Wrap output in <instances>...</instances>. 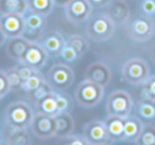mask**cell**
<instances>
[{
	"instance_id": "cell-21",
	"label": "cell",
	"mask_w": 155,
	"mask_h": 145,
	"mask_svg": "<svg viewBox=\"0 0 155 145\" xmlns=\"http://www.w3.org/2000/svg\"><path fill=\"white\" fill-rule=\"evenodd\" d=\"M56 121V131L55 137L56 138H64V137L70 136L72 134L74 130V121L70 113L62 112L55 115Z\"/></svg>"
},
{
	"instance_id": "cell-22",
	"label": "cell",
	"mask_w": 155,
	"mask_h": 145,
	"mask_svg": "<svg viewBox=\"0 0 155 145\" xmlns=\"http://www.w3.org/2000/svg\"><path fill=\"white\" fill-rule=\"evenodd\" d=\"M28 11L26 0H0V14H18L24 15Z\"/></svg>"
},
{
	"instance_id": "cell-16",
	"label": "cell",
	"mask_w": 155,
	"mask_h": 145,
	"mask_svg": "<svg viewBox=\"0 0 155 145\" xmlns=\"http://www.w3.org/2000/svg\"><path fill=\"white\" fill-rule=\"evenodd\" d=\"M65 43L66 40H65L63 34H61L58 31H49V32L45 33L41 40L39 41V44L44 47L48 55L53 56V57L58 56L63 47L65 46Z\"/></svg>"
},
{
	"instance_id": "cell-4",
	"label": "cell",
	"mask_w": 155,
	"mask_h": 145,
	"mask_svg": "<svg viewBox=\"0 0 155 145\" xmlns=\"http://www.w3.org/2000/svg\"><path fill=\"white\" fill-rule=\"evenodd\" d=\"M104 95V87L85 79L78 85L74 98L78 104L86 108H93L102 101Z\"/></svg>"
},
{
	"instance_id": "cell-39",
	"label": "cell",
	"mask_w": 155,
	"mask_h": 145,
	"mask_svg": "<svg viewBox=\"0 0 155 145\" xmlns=\"http://www.w3.org/2000/svg\"><path fill=\"white\" fill-rule=\"evenodd\" d=\"M53 1H54V5H58V7L65 8L69 2H70L71 0H53Z\"/></svg>"
},
{
	"instance_id": "cell-18",
	"label": "cell",
	"mask_w": 155,
	"mask_h": 145,
	"mask_svg": "<svg viewBox=\"0 0 155 145\" xmlns=\"http://www.w3.org/2000/svg\"><path fill=\"white\" fill-rule=\"evenodd\" d=\"M135 117L143 124L155 122V102L148 98H140L135 105Z\"/></svg>"
},
{
	"instance_id": "cell-29",
	"label": "cell",
	"mask_w": 155,
	"mask_h": 145,
	"mask_svg": "<svg viewBox=\"0 0 155 145\" xmlns=\"http://www.w3.org/2000/svg\"><path fill=\"white\" fill-rule=\"evenodd\" d=\"M52 91H54V90L52 89L51 86L46 82V83L41 84L39 87L32 90V91L27 92V98H28V100L30 101L33 105H35L37 102H39L41 98H45L47 94H49L50 92H52Z\"/></svg>"
},
{
	"instance_id": "cell-34",
	"label": "cell",
	"mask_w": 155,
	"mask_h": 145,
	"mask_svg": "<svg viewBox=\"0 0 155 145\" xmlns=\"http://www.w3.org/2000/svg\"><path fill=\"white\" fill-rule=\"evenodd\" d=\"M56 145H91L86 139L80 134H70V136L60 138Z\"/></svg>"
},
{
	"instance_id": "cell-40",
	"label": "cell",
	"mask_w": 155,
	"mask_h": 145,
	"mask_svg": "<svg viewBox=\"0 0 155 145\" xmlns=\"http://www.w3.org/2000/svg\"><path fill=\"white\" fill-rule=\"evenodd\" d=\"M7 36H5V34L3 33L2 29H1V27H0V48L2 47L3 45H5V40H7Z\"/></svg>"
},
{
	"instance_id": "cell-45",
	"label": "cell",
	"mask_w": 155,
	"mask_h": 145,
	"mask_svg": "<svg viewBox=\"0 0 155 145\" xmlns=\"http://www.w3.org/2000/svg\"><path fill=\"white\" fill-rule=\"evenodd\" d=\"M26 1H28V0H26Z\"/></svg>"
},
{
	"instance_id": "cell-32",
	"label": "cell",
	"mask_w": 155,
	"mask_h": 145,
	"mask_svg": "<svg viewBox=\"0 0 155 145\" xmlns=\"http://www.w3.org/2000/svg\"><path fill=\"white\" fill-rule=\"evenodd\" d=\"M58 57L62 58L65 63H77L78 60H81L82 56L78 53L72 47H70V46L65 43V46L63 47L60 54H58Z\"/></svg>"
},
{
	"instance_id": "cell-37",
	"label": "cell",
	"mask_w": 155,
	"mask_h": 145,
	"mask_svg": "<svg viewBox=\"0 0 155 145\" xmlns=\"http://www.w3.org/2000/svg\"><path fill=\"white\" fill-rule=\"evenodd\" d=\"M15 68H16V70H17L18 74H19L20 77H21L22 82L28 79L29 77L32 76V75L36 72V70H34V69L31 68V67L27 66V65L21 64V63H18V65L15 67Z\"/></svg>"
},
{
	"instance_id": "cell-5",
	"label": "cell",
	"mask_w": 155,
	"mask_h": 145,
	"mask_svg": "<svg viewBox=\"0 0 155 145\" xmlns=\"http://www.w3.org/2000/svg\"><path fill=\"white\" fill-rule=\"evenodd\" d=\"M134 103L129 92L124 90H116L108 95L106 100V113L119 118H127L131 115Z\"/></svg>"
},
{
	"instance_id": "cell-41",
	"label": "cell",
	"mask_w": 155,
	"mask_h": 145,
	"mask_svg": "<svg viewBox=\"0 0 155 145\" xmlns=\"http://www.w3.org/2000/svg\"><path fill=\"white\" fill-rule=\"evenodd\" d=\"M150 57H151V60H152V63L155 65V44L152 46V48H151V51H150Z\"/></svg>"
},
{
	"instance_id": "cell-10",
	"label": "cell",
	"mask_w": 155,
	"mask_h": 145,
	"mask_svg": "<svg viewBox=\"0 0 155 145\" xmlns=\"http://www.w3.org/2000/svg\"><path fill=\"white\" fill-rule=\"evenodd\" d=\"M49 55L39 43H29L21 58V64L39 71L46 66Z\"/></svg>"
},
{
	"instance_id": "cell-15",
	"label": "cell",
	"mask_w": 155,
	"mask_h": 145,
	"mask_svg": "<svg viewBox=\"0 0 155 145\" xmlns=\"http://www.w3.org/2000/svg\"><path fill=\"white\" fill-rule=\"evenodd\" d=\"M105 13L112 18L115 24L125 26L130 20L131 10L124 0H113L107 5Z\"/></svg>"
},
{
	"instance_id": "cell-8",
	"label": "cell",
	"mask_w": 155,
	"mask_h": 145,
	"mask_svg": "<svg viewBox=\"0 0 155 145\" xmlns=\"http://www.w3.org/2000/svg\"><path fill=\"white\" fill-rule=\"evenodd\" d=\"M24 20L25 29L22 36L30 43H39L45 35L47 17L28 10L24 14Z\"/></svg>"
},
{
	"instance_id": "cell-7",
	"label": "cell",
	"mask_w": 155,
	"mask_h": 145,
	"mask_svg": "<svg viewBox=\"0 0 155 145\" xmlns=\"http://www.w3.org/2000/svg\"><path fill=\"white\" fill-rule=\"evenodd\" d=\"M121 74L127 83L131 85H141L150 76V68L148 63L142 58H131L122 66Z\"/></svg>"
},
{
	"instance_id": "cell-3",
	"label": "cell",
	"mask_w": 155,
	"mask_h": 145,
	"mask_svg": "<svg viewBox=\"0 0 155 145\" xmlns=\"http://www.w3.org/2000/svg\"><path fill=\"white\" fill-rule=\"evenodd\" d=\"M125 26L127 35L132 40L137 43L148 41L155 34V20L152 17L136 16L132 20H129Z\"/></svg>"
},
{
	"instance_id": "cell-9",
	"label": "cell",
	"mask_w": 155,
	"mask_h": 145,
	"mask_svg": "<svg viewBox=\"0 0 155 145\" xmlns=\"http://www.w3.org/2000/svg\"><path fill=\"white\" fill-rule=\"evenodd\" d=\"M33 134L41 140H48L55 137L56 121L55 117L41 112H35L30 126Z\"/></svg>"
},
{
	"instance_id": "cell-2",
	"label": "cell",
	"mask_w": 155,
	"mask_h": 145,
	"mask_svg": "<svg viewBox=\"0 0 155 145\" xmlns=\"http://www.w3.org/2000/svg\"><path fill=\"white\" fill-rule=\"evenodd\" d=\"M85 30L89 38L97 43H102L112 38L116 24L106 13H99L89 17Z\"/></svg>"
},
{
	"instance_id": "cell-28",
	"label": "cell",
	"mask_w": 155,
	"mask_h": 145,
	"mask_svg": "<svg viewBox=\"0 0 155 145\" xmlns=\"http://www.w3.org/2000/svg\"><path fill=\"white\" fill-rule=\"evenodd\" d=\"M56 98V104H58V113L67 112L70 113L73 108L72 98L69 94L65 93L64 91H54Z\"/></svg>"
},
{
	"instance_id": "cell-35",
	"label": "cell",
	"mask_w": 155,
	"mask_h": 145,
	"mask_svg": "<svg viewBox=\"0 0 155 145\" xmlns=\"http://www.w3.org/2000/svg\"><path fill=\"white\" fill-rule=\"evenodd\" d=\"M7 73L8 79L10 82V86H11L12 90H17V89H21V85H22V79L20 77V75L18 74L16 68H11L9 70L5 71Z\"/></svg>"
},
{
	"instance_id": "cell-11",
	"label": "cell",
	"mask_w": 155,
	"mask_h": 145,
	"mask_svg": "<svg viewBox=\"0 0 155 145\" xmlns=\"http://www.w3.org/2000/svg\"><path fill=\"white\" fill-rule=\"evenodd\" d=\"M93 13V7L88 0H71L65 7V14L68 21L82 24L89 19Z\"/></svg>"
},
{
	"instance_id": "cell-42",
	"label": "cell",
	"mask_w": 155,
	"mask_h": 145,
	"mask_svg": "<svg viewBox=\"0 0 155 145\" xmlns=\"http://www.w3.org/2000/svg\"><path fill=\"white\" fill-rule=\"evenodd\" d=\"M0 145H11V144H10V143H5V144H1V143H0Z\"/></svg>"
},
{
	"instance_id": "cell-1",
	"label": "cell",
	"mask_w": 155,
	"mask_h": 145,
	"mask_svg": "<svg viewBox=\"0 0 155 145\" xmlns=\"http://www.w3.org/2000/svg\"><path fill=\"white\" fill-rule=\"evenodd\" d=\"M34 114V110L28 103L16 101L8 106L5 110V122L11 130L27 129L31 126Z\"/></svg>"
},
{
	"instance_id": "cell-12",
	"label": "cell",
	"mask_w": 155,
	"mask_h": 145,
	"mask_svg": "<svg viewBox=\"0 0 155 145\" xmlns=\"http://www.w3.org/2000/svg\"><path fill=\"white\" fill-rule=\"evenodd\" d=\"M83 137L91 145L110 143L105 124L101 120H93L84 125Z\"/></svg>"
},
{
	"instance_id": "cell-36",
	"label": "cell",
	"mask_w": 155,
	"mask_h": 145,
	"mask_svg": "<svg viewBox=\"0 0 155 145\" xmlns=\"http://www.w3.org/2000/svg\"><path fill=\"white\" fill-rule=\"evenodd\" d=\"M11 86L10 82L8 79L5 71L0 70V98H5L10 91H11Z\"/></svg>"
},
{
	"instance_id": "cell-25",
	"label": "cell",
	"mask_w": 155,
	"mask_h": 145,
	"mask_svg": "<svg viewBox=\"0 0 155 145\" xmlns=\"http://www.w3.org/2000/svg\"><path fill=\"white\" fill-rule=\"evenodd\" d=\"M136 145H155V125L143 124V127L136 141Z\"/></svg>"
},
{
	"instance_id": "cell-13",
	"label": "cell",
	"mask_w": 155,
	"mask_h": 145,
	"mask_svg": "<svg viewBox=\"0 0 155 145\" xmlns=\"http://www.w3.org/2000/svg\"><path fill=\"white\" fill-rule=\"evenodd\" d=\"M0 27L7 38L22 36L25 29L24 15L18 14H3L0 16Z\"/></svg>"
},
{
	"instance_id": "cell-44",
	"label": "cell",
	"mask_w": 155,
	"mask_h": 145,
	"mask_svg": "<svg viewBox=\"0 0 155 145\" xmlns=\"http://www.w3.org/2000/svg\"><path fill=\"white\" fill-rule=\"evenodd\" d=\"M0 141H1V138H0Z\"/></svg>"
},
{
	"instance_id": "cell-17",
	"label": "cell",
	"mask_w": 155,
	"mask_h": 145,
	"mask_svg": "<svg viewBox=\"0 0 155 145\" xmlns=\"http://www.w3.org/2000/svg\"><path fill=\"white\" fill-rule=\"evenodd\" d=\"M142 127L143 123L135 115H129L127 118H124L122 142L135 143L141 132Z\"/></svg>"
},
{
	"instance_id": "cell-43",
	"label": "cell",
	"mask_w": 155,
	"mask_h": 145,
	"mask_svg": "<svg viewBox=\"0 0 155 145\" xmlns=\"http://www.w3.org/2000/svg\"><path fill=\"white\" fill-rule=\"evenodd\" d=\"M99 145H110V143H105V144H99Z\"/></svg>"
},
{
	"instance_id": "cell-6",
	"label": "cell",
	"mask_w": 155,
	"mask_h": 145,
	"mask_svg": "<svg viewBox=\"0 0 155 145\" xmlns=\"http://www.w3.org/2000/svg\"><path fill=\"white\" fill-rule=\"evenodd\" d=\"M46 79L54 91H65L73 84L74 73L68 65L60 63L50 67Z\"/></svg>"
},
{
	"instance_id": "cell-27",
	"label": "cell",
	"mask_w": 155,
	"mask_h": 145,
	"mask_svg": "<svg viewBox=\"0 0 155 145\" xmlns=\"http://www.w3.org/2000/svg\"><path fill=\"white\" fill-rule=\"evenodd\" d=\"M7 142L11 145H31V138L27 129L11 130Z\"/></svg>"
},
{
	"instance_id": "cell-46",
	"label": "cell",
	"mask_w": 155,
	"mask_h": 145,
	"mask_svg": "<svg viewBox=\"0 0 155 145\" xmlns=\"http://www.w3.org/2000/svg\"><path fill=\"white\" fill-rule=\"evenodd\" d=\"M124 1H127V0H124Z\"/></svg>"
},
{
	"instance_id": "cell-20",
	"label": "cell",
	"mask_w": 155,
	"mask_h": 145,
	"mask_svg": "<svg viewBox=\"0 0 155 145\" xmlns=\"http://www.w3.org/2000/svg\"><path fill=\"white\" fill-rule=\"evenodd\" d=\"M110 137V143L122 142L123 138V124L124 119L114 115H107L105 120H103Z\"/></svg>"
},
{
	"instance_id": "cell-19",
	"label": "cell",
	"mask_w": 155,
	"mask_h": 145,
	"mask_svg": "<svg viewBox=\"0 0 155 145\" xmlns=\"http://www.w3.org/2000/svg\"><path fill=\"white\" fill-rule=\"evenodd\" d=\"M29 43L24 36H17L13 38H8L7 43V54L11 60L16 63L21 62L22 55L28 47Z\"/></svg>"
},
{
	"instance_id": "cell-31",
	"label": "cell",
	"mask_w": 155,
	"mask_h": 145,
	"mask_svg": "<svg viewBox=\"0 0 155 145\" xmlns=\"http://www.w3.org/2000/svg\"><path fill=\"white\" fill-rule=\"evenodd\" d=\"M141 98H148L155 102V74L150 75L143 84H141L140 90Z\"/></svg>"
},
{
	"instance_id": "cell-30",
	"label": "cell",
	"mask_w": 155,
	"mask_h": 145,
	"mask_svg": "<svg viewBox=\"0 0 155 145\" xmlns=\"http://www.w3.org/2000/svg\"><path fill=\"white\" fill-rule=\"evenodd\" d=\"M47 79L46 77L44 76L43 73H41V71H36L32 76H30L28 79L22 82V85H21V90H24L25 92H29V91H32L34 90L35 88L39 87L41 84L46 83Z\"/></svg>"
},
{
	"instance_id": "cell-24",
	"label": "cell",
	"mask_w": 155,
	"mask_h": 145,
	"mask_svg": "<svg viewBox=\"0 0 155 145\" xmlns=\"http://www.w3.org/2000/svg\"><path fill=\"white\" fill-rule=\"evenodd\" d=\"M54 5L53 0H28V10L46 17L52 13Z\"/></svg>"
},
{
	"instance_id": "cell-38",
	"label": "cell",
	"mask_w": 155,
	"mask_h": 145,
	"mask_svg": "<svg viewBox=\"0 0 155 145\" xmlns=\"http://www.w3.org/2000/svg\"><path fill=\"white\" fill-rule=\"evenodd\" d=\"M91 7L96 8V9H100V8H106L113 0H88Z\"/></svg>"
},
{
	"instance_id": "cell-26",
	"label": "cell",
	"mask_w": 155,
	"mask_h": 145,
	"mask_svg": "<svg viewBox=\"0 0 155 145\" xmlns=\"http://www.w3.org/2000/svg\"><path fill=\"white\" fill-rule=\"evenodd\" d=\"M66 44L72 47L81 56H83L89 49V44L87 39L84 36L79 34H74L69 36V38L66 40Z\"/></svg>"
},
{
	"instance_id": "cell-23",
	"label": "cell",
	"mask_w": 155,
	"mask_h": 145,
	"mask_svg": "<svg viewBox=\"0 0 155 145\" xmlns=\"http://www.w3.org/2000/svg\"><path fill=\"white\" fill-rule=\"evenodd\" d=\"M34 106L36 108V112H41L48 115H52V117H55V115L58 114V104H56V98L54 91L47 94L45 98H43L39 102H37Z\"/></svg>"
},
{
	"instance_id": "cell-33",
	"label": "cell",
	"mask_w": 155,
	"mask_h": 145,
	"mask_svg": "<svg viewBox=\"0 0 155 145\" xmlns=\"http://www.w3.org/2000/svg\"><path fill=\"white\" fill-rule=\"evenodd\" d=\"M138 10L140 15L153 18L155 16V0H138Z\"/></svg>"
},
{
	"instance_id": "cell-14",
	"label": "cell",
	"mask_w": 155,
	"mask_h": 145,
	"mask_svg": "<svg viewBox=\"0 0 155 145\" xmlns=\"http://www.w3.org/2000/svg\"><path fill=\"white\" fill-rule=\"evenodd\" d=\"M112 71L110 67L102 62H95L86 69L85 79L105 88L112 81Z\"/></svg>"
}]
</instances>
